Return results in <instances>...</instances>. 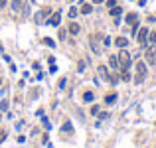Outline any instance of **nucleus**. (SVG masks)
Wrapping results in <instances>:
<instances>
[{
    "instance_id": "nucleus-1",
    "label": "nucleus",
    "mask_w": 156,
    "mask_h": 148,
    "mask_svg": "<svg viewBox=\"0 0 156 148\" xmlns=\"http://www.w3.org/2000/svg\"><path fill=\"white\" fill-rule=\"evenodd\" d=\"M117 57H119V65H121L123 69H129V65H130V55H129V52H127L124 47L121 50V53H119Z\"/></svg>"
},
{
    "instance_id": "nucleus-2",
    "label": "nucleus",
    "mask_w": 156,
    "mask_h": 148,
    "mask_svg": "<svg viewBox=\"0 0 156 148\" xmlns=\"http://www.w3.org/2000/svg\"><path fill=\"white\" fill-rule=\"evenodd\" d=\"M144 77H146V65H144V61H137V77H134V81L142 83Z\"/></svg>"
},
{
    "instance_id": "nucleus-3",
    "label": "nucleus",
    "mask_w": 156,
    "mask_h": 148,
    "mask_svg": "<svg viewBox=\"0 0 156 148\" xmlns=\"http://www.w3.org/2000/svg\"><path fill=\"white\" fill-rule=\"evenodd\" d=\"M137 40H138V44H140V45H144V44H146V40H148V30H146V28H138Z\"/></svg>"
},
{
    "instance_id": "nucleus-4",
    "label": "nucleus",
    "mask_w": 156,
    "mask_h": 148,
    "mask_svg": "<svg viewBox=\"0 0 156 148\" xmlns=\"http://www.w3.org/2000/svg\"><path fill=\"white\" fill-rule=\"evenodd\" d=\"M146 61H148V63H156V47H154V44H152V47L146 50Z\"/></svg>"
},
{
    "instance_id": "nucleus-5",
    "label": "nucleus",
    "mask_w": 156,
    "mask_h": 148,
    "mask_svg": "<svg viewBox=\"0 0 156 148\" xmlns=\"http://www.w3.org/2000/svg\"><path fill=\"white\" fill-rule=\"evenodd\" d=\"M97 71H99V75H101V77H103L105 81H111V73H109V69H107L105 65H99Z\"/></svg>"
},
{
    "instance_id": "nucleus-6",
    "label": "nucleus",
    "mask_w": 156,
    "mask_h": 148,
    "mask_svg": "<svg viewBox=\"0 0 156 148\" xmlns=\"http://www.w3.org/2000/svg\"><path fill=\"white\" fill-rule=\"evenodd\" d=\"M59 22H61V14H59V12H53L52 18H50V24H52V26H59Z\"/></svg>"
},
{
    "instance_id": "nucleus-7",
    "label": "nucleus",
    "mask_w": 156,
    "mask_h": 148,
    "mask_svg": "<svg viewBox=\"0 0 156 148\" xmlns=\"http://www.w3.org/2000/svg\"><path fill=\"white\" fill-rule=\"evenodd\" d=\"M115 44H117L119 47H127V45H129V40H127V38H123V36H119V38L115 40Z\"/></svg>"
},
{
    "instance_id": "nucleus-8",
    "label": "nucleus",
    "mask_w": 156,
    "mask_h": 148,
    "mask_svg": "<svg viewBox=\"0 0 156 148\" xmlns=\"http://www.w3.org/2000/svg\"><path fill=\"white\" fill-rule=\"evenodd\" d=\"M109 65L113 67V69H119V67H121V65H119V57H117V55H111V57H109Z\"/></svg>"
},
{
    "instance_id": "nucleus-9",
    "label": "nucleus",
    "mask_w": 156,
    "mask_h": 148,
    "mask_svg": "<svg viewBox=\"0 0 156 148\" xmlns=\"http://www.w3.org/2000/svg\"><path fill=\"white\" fill-rule=\"evenodd\" d=\"M79 30H81V28H79V24H75V22H71V24H69V34L77 36V34H79Z\"/></svg>"
},
{
    "instance_id": "nucleus-10",
    "label": "nucleus",
    "mask_w": 156,
    "mask_h": 148,
    "mask_svg": "<svg viewBox=\"0 0 156 148\" xmlns=\"http://www.w3.org/2000/svg\"><path fill=\"white\" fill-rule=\"evenodd\" d=\"M115 101H117V93H109V95L105 97V103L107 105H113Z\"/></svg>"
},
{
    "instance_id": "nucleus-11",
    "label": "nucleus",
    "mask_w": 156,
    "mask_h": 148,
    "mask_svg": "<svg viewBox=\"0 0 156 148\" xmlns=\"http://www.w3.org/2000/svg\"><path fill=\"white\" fill-rule=\"evenodd\" d=\"M22 8H24L22 0H12V10L14 12H18V10H22Z\"/></svg>"
},
{
    "instance_id": "nucleus-12",
    "label": "nucleus",
    "mask_w": 156,
    "mask_h": 148,
    "mask_svg": "<svg viewBox=\"0 0 156 148\" xmlns=\"http://www.w3.org/2000/svg\"><path fill=\"white\" fill-rule=\"evenodd\" d=\"M91 12H93L91 4H83V6H81V14H91Z\"/></svg>"
},
{
    "instance_id": "nucleus-13",
    "label": "nucleus",
    "mask_w": 156,
    "mask_h": 148,
    "mask_svg": "<svg viewBox=\"0 0 156 148\" xmlns=\"http://www.w3.org/2000/svg\"><path fill=\"white\" fill-rule=\"evenodd\" d=\"M93 97H95V95H93L91 91H87V93L83 95V101H85V103H91V101H93Z\"/></svg>"
},
{
    "instance_id": "nucleus-14",
    "label": "nucleus",
    "mask_w": 156,
    "mask_h": 148,
    "mask_svg": "<svg viewBox=\"0 0 156 148\" xmlns=\"http://www.w3.org/2000/svg\"><path fill=\"white\" fill-rule=\"evenodd\" d=\"M127 22H129V24H134V22H138V16L137 14H129V16H127Z\"/></svg>"
},
{
    "instance_id": "nucleus-15",
    "label": "nucleus",
    "mask_w": 156,
    "mask_h": 148,
    "mask_svg": "<svg viewBox=\"0 0 156 148\" xmlns=\"http://www.w3.org/2000/svg\"><path fill=\"white\" fill-rule=\"evenodd\" d=\"M47 14H50L47 10H42V12H40L38 16H36V22H42V20H44V16H47Z\"/></svg>"
},
{
    "instance_id": "nucleus-16",
    "label": "nucleus",
    "mask_w": 156,
    "mask_h": 148,
    "mask_svg": "<svg viewBox=\"0 0 156 148\" xmlns=\"http://www.w3.org/2000/svg\"><path fill=\"white\" fill-rule=\"evenodd\" d=\"M121 12H123V10H121L119 6H113V8H111V16H119Z\"/></svg>"
},
{
    "instance_id": "nucleus-17",
    "label": "nucleus",
    "mask_w": 156,
    "mask_h": 148,
    "mask_svg": "<svg viewBox=\"0 0 156 148\" xmlns=\"http://www.w3.org/2000/svg\"><path fill=\"white\" fill-rule=\"evenodd\" d=\"M130 75H129V69H123V81H129Z\"/></svg>"
},
{
    "instance_id": "nucleus-18",
    "label": "nucleus",
    "mask_w": 156,
    "mask_h": 148,
    "mask_svg": "<svg viewBox=\"0 0 156 148\" xmlns=\"http://www.w3.org/2000/svg\"><path fill=\"white\" fill-rule=\"evenodd\" d=\"M148 40H150V44H156V32L148 34Z\"/></svg>"
},
{
    "instance_id": "nucleus-19",
    "label": "nucleus",
    "mask_w": 156,
    "mask_h": 148,
    "mask_svg": "<svg viewBox=\"0 0 156 148\" xmlns=\"http://www.w3.org/2000/svg\"><path fill=\"white\" fill-rule=\"evenodd\" d=\"M77 8H71V10H69V18H75V16H77Z\"/></svg>"
},
{
    "instance_id": "nucleus-20",
    "label": "nucleus",
    "mask_w": 156,
    "mask_h": 148,
    "mask_svg": "<svg viewBox=\"0 0 156 148\" xmlns=\"http://www.w3.org/2000/svg\"><path fill=\"white\" fill-rule=\"evenodd\" d=\"M8 109V101H2V103H0V111H6Z\"/></svg>"
},
{
    "instance_id": "nucleus-21",
    "label": "nucleus",
    "mask_w": 156,
    "mask_h": 148,
    "mask_svg": "<svg viewBox=\"0 0 156 148\" xmlns=\"http://www.w3.org/2000/svg\"><path fill=\"white\" fill-rule=\"evenodd\" d=\"M107 4H109V8H113V6H117V0H107Z\"/></svg>"
},
{
    "instance_id": "nucleus-22",
    "label": "nucleus",
    "mask_w": 156,
    "mask_h": 148,
    "mask_svg": "<svg viewBox=\"0 0 156 148\" xmlns=\"http://www.w3.org/2000/svg\"><path fill=\"white\" fill-rule=\"evenodd\" d=\"M4 138H6V132H4V130H0V142H4Z\"/></svg>"
},
{
    "instance_id": "nucleus-23",
    "label": "nucleus",
    "mask_w": 156,
    "mask_h": 148,
    "mask_svg": "<svg viewBox=\"0 0 156 148\" xmlns=\"http://www.w3.org/2000/svg\"><path fill=\"white\" fill-rule=\"evenodd\" d=\"M91 113L93 115H99V107H91Z\"/></svg>"
},
{
    "instance_id": "nucleus-24",
    "label": "nucleus",
    "mask_w": 156,
    "mask_h": 148,
    "mask_svg": "<svg viewBox=\"0 0 156 148\" xmlns=\"http://www.w3.org/2000/svg\"><path fill=\"white\" fill-rule=\"evenodd\" d=\"M44 42H46L47 45H52V47H53V45H55V44H53V42H52V40H50V38H46V40H44Z\"/></svg>"
},
{
    "instance_id": "nucleus-25",
    "label": "nucleus",
    "mask_w": 156,
    "mask_h": 148,
    "mask_svg": "<svg viewBox=\"0 0 156 148\" xmlns=\"http://www.w3.org/2000/svg\"><path fill=\"white\" fill-rule=\"evenodd\" d=\"M8 4V0H0V8H4Z\"/></svg>"
},
{
    "instance_id": "nucleus-26",
    "label": "nucleus",
    "mask_w": 156,
    "mask_h": 148,
    "mask_svg": "<svg viewBox=\"0 0 156 148\" xmlns=\"http://www.w3.org/2000/svg\"><path fill=\"white\" fill-rule=\"evenodd\" d=\"M93 2H95V4H101V2H105V0H93Z\"/></svg>"
},
{
    "instance_id": "nucleus-27",
    "label": "nucleus",
    "mask_w": 156,
    "mask_h": 148,
    "mask_svg": "<svg viewBox=\"0 0 156 148\" xmlns=\"http://www.w3.org/2000/svg\"><path fill=\"white\" fill-rule=\"evenodd\" d=\"M0 85H2V79H0Z\"/></svg>"
}]
</instances>
